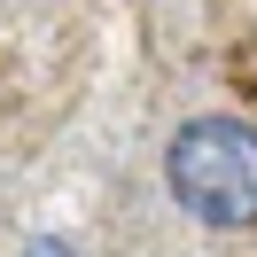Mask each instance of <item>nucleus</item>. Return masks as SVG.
I'll return each mask as SVG.
<instances>
[{
	"label": "nucleus",
	"mask_w": 257,
	"mask_h": 257,
	"mask_svg": "<svg viewBox=\"0 0 257 257\" xmlns=\"http://www.w3.org/2000/svg\"><path fill=\"white\" fill-rule=\"evenodd\" d=\"M164 187L195 226L249 234L257 226V125L203 109L164 141Z\"/></svg>",
	"instance_id": "obj_1"
}]
</instances>
